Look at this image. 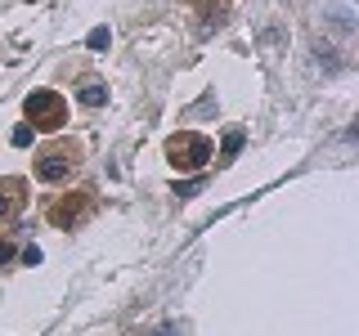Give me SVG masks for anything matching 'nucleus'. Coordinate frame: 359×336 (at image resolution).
<instances>
[{
    "instance_id": "5",
    "label": "nucleus",
    "mask_w": 359,
    "mask_h": 336,
    "mask_svg": "<svg viewBox=\"0 0 359 336\" xmlns=\"http://www.w3.org/2000/svg\"><path fill=\"white\" fill-rule=\"evenodd\" d=\"M32 139H36V130H32V121H22V126H14V134H9V144H14V148H27Z\"/></svg>"
},
{
    "instance_id": "8",
    "label": "nucleus",
    "mask_w": 359,
    "mask_h": 336,
    "mask_svg": "<svg viewBox=\"0 0 359 336\" xmlns=\"http://www.w3.org/2000/svg\"><path fill=\"white\" fill-rule=\"evenodd\" d=\"M22 265H41V246H22Z\"/></svg>"
},
{
    "instance_id": "10",
    "label": "nucleus",
    "mask_w": 359,
    "mask_h": 336,
    "mask_svg": "<svg viewBox=\"0 0 359 336\" xmlns=\"http://www.w3.org/2000/svg\"><path fill=\"white\" fill-rule=\"evenodd\" d=\"M9 255H14V251H9V246H0V265H5V260H9Z\"/></svg>"
},
{
    "instance_id": "9",
    "label": "nucleus",
    "mask_w": 359,
    "mask_h": 336,
    "mask_svg": "<svg viewBox=\"0 0 359 336\" xmlns=\"http://www.w3.org/2000/svg\"><path fill=\"white\" fill-rule=\"evenodd\" d=\"M153 336H180V328H175V323H166V328H157Z\"/></svg>"
},
{
    "instance_id": "1",
    "label": "nucleus",
    "mask_w": 359,
    "mask_h": 336,
    "mask_svg": "<svg viewBox=\"0 0 359 336\" xmlns=\"http://www.w3.org/2000/svg\"><path fill=\"white\" fill-rule=\"evenodd\" d=\"M67 171H72V162H67L63 153H50V157H41V162H36V179H45V184H59Z\"/></svg>"
},
{
    "instance_id": "6",
    "label": "nucleus",
    "mask_w": 359,
    "mask_h": 336,
    "mask_svg": "<svg viewBox=\"0 0 359 336\" xmlns=\"http://www.w3.org/2000/svg\"><path fill=\"white\" fill-rule=\"evenodd\" d=\"M238 148H243V130H229L224 134V157H233Z\"/></svg>"
},
{
    "instance_id": "4",
    "label": "nucleus",
    "mask_w": 359,
    "mask_h": 336,
    "mask_svg": "<svg viewBox=\"0 0 359 336\" xmlns=\"http://www.w3.org/2000/svg\"><path fill=\"white\" fill-rule=\"evenodd\" d=\"M86 45H90V50H95V54H104L108 45H112V31H108V27H95V31H90V36H86Z\"/></svg>"
},
{
    "instance_id": "3",
    "label": "nucleus",
    "mask_w": 359,
    "mask_h": 336,
    "mask_svg": "<svg viewBox=\"0 0 359 336\" xmlns=\"http://www.w3.org/2000/svg\"><path fill=\"white\" fill-rule=\"evenodd\" d=\"M76 99H81L86 108H104V104H108V85H104V81H81Z\"/></svg>"
},
{
    "instance_id": "11",
    "label": "nucleus",
    "mask_w": 359,
    "mask_h": 336,
    "mask_svg": "<svg viewBox=\"0 0 359 336\" xmlns=\"http://www.w3.org/2000/svg\"><path fill=\"white\" fill-rule=\"evenodd\" d=\"M5 206H9V202H5V197H0V216H5Z\"/></svg>"
},
{
    "instance_id": "7",
    "label": "nucleus",
    "mask_w": 359,
    "mask_h": 336,
    "mask_svg": "<svg viewBox=\"0 0 359 336\" xmlns=\"http://www.w3.org/2000/svg\"><path fill=\"white\" fill-rule=\"evenodd\" d=\"M198 188H202V179H184V184H175V193H180V197H194Z\"/></svg>"
},
{
    "instance_id": "2",
    "label": "nucleus",
    "mask_w": 359,
    "mask_h": 336,
    "mask_svg": "<svg viewBox=\"0 0 359 336\" xmlns=\"http://www.w3.org/2000/svg\"><path fill=\"white\" fill-rule=\"evenodd\" d=\"M27 112H32V117H36V112H45V117H50L45 126H59V121H63V104H59L54 94H45V90H41V94H32V99H27Z\"/></svg>"
}]
</instances>
